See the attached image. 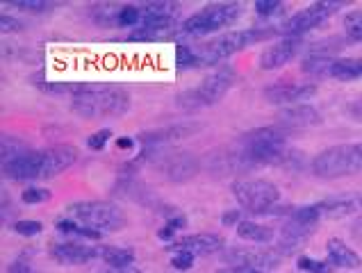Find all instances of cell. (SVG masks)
<instances>
[{
    "label": "cell",
    "instance_id": "cell-1",
    "mask_svg": "<svg viewBox=\"0 0 362 273\" xmlns=\"http://www.w3.org/2000/svg\"><path fill=\"white\" fill-rule=\"evenodd\" d=\"M80 157L78 146L74 144H55L48 149L23 153L16 160L3 164V171L9 180H50V178L66 171Z\"/></svg>",
    "mask_w": 362,
    "mask_h": 273
},
{
    "label": "cell",
    "instance_id": "cell-2",
    "mask_svg": "<svg viewBox=\"0 0 362 273\" xmlns=\"http://www.w3.org/2000/svg\"><path fill=\"white\" fill-rule=\"evenodd\" d=\"M130 93L123 87L87 82L85 91L71 98V112L87 121L117 119L130 110Z\"/></svg>",
    "mask_w": 362,
    "mask_h": 273
},
{
    "label": "cell",
    "instance_id": "cell-3",
    "mask_svg": "<svg viewBox=\"0 0 362 273\" xmlns=\"http://www.w3.org/2000/svg\"><path fill=\"white\" fill-rule=\"evenodd\" d=\"M274 35H278V30L274 28H248V30H233V33L219 35L212 41H205L203 46L194 48L196 66H216L223 59L233 57L235 52H240L253 44H260L264 39H272Z\"/></svg>",
    "mask_w": 362,
    "mask_h": 273
},
{
    "label": "cell",
    "instance_id": "cell-4",
    "mask_svg": "<svg viewBox=\"0 0 362 273\" xmlns=\"http://www.w3.org/2000/svg\"><path fill=\"white\" fill-rule=\"evenodd\" d=\"M66 216L76 223L98 230L100 235L119 233L128 223V216L121 205L112 201H76L66 207Z\"/></svg>",
    "mask_w": 362,
    "mask_h": 273
},
{
    "label": "cell",
    "instance_id": "cell-5",
    "mask_svg": "<svg viewBox=\"0 0 362 273\" xmlns=\"http://www.w3.org/2000/svg\"><path fill=\"white\" fill-rule=\"evenodd\" d=\"M235 80H237V73L230 66H219V69H214L210 76H205L199 87L178 93V96H175V105L185 112H199L203 108H210V105L219 103L226 93L230 91Z\"/></svg>",
    "mask_w": 362,
    "mask_h": 273
},
{
    "label": "cell",
    "instance_id": "cell-6",
    "mask_svg": "<svg viewBox=\"0 0 362 273\" xmlns=\"http://www.w3.org/2000/svg\"><path fill=\"white\" fill-rule=\"evenodd\" d=\"M141 160H148L153 171L160 173L167 182H187L199 173L201 162L187 151H173V149H146L141 151Z\"/></svg>",
    "mask_w": 362,
    "mask_h": 273
},
{
    "label": "cell",
    "instance_id": "cell-7",
    "mask_svg": "<svg viewBox=\"0 0 362 273\" xmlns=\"http://www.w3.org/2000/svg\"><path fill=\"white\" fill-rule=\"evenodd\" d=\"M310 169L317 178L335 180V178L354 175L362 169V153L358 144H339L315 155Z\"/></svg>",
    "mask_w": 362,
    "mask_h": 273
},
{
    "label": "cell",
    "instance_id": "cell-8",
    "mask_svg": "<svg viewBox=\"0 0 362 273\" xmlns=\"http://www.w3.org/2000/svg\"><path fill=\"white\" fill-rule=\"evenodd\" d=\"M233 196L242 209L251 214L274 212L276 203L281 201V192L272 180L264 178H240L233 182Z\"/></svg>",
    "mask_w": 362,
    "mask_h": 273
},
{
    "label": "cell",
    "instance_id": "cell-9",
    "mask_svg": "<svg viewBox=\"0 0 362 273\" xmlns=\"http://www.w3.org/2000/svg\"><path fill=\"white\" fill-rule=\"evenodd\" d=\"M240 16H242L240 3H210L203 9H199L196 14H192L189 18H185L180 23V33L192 37H205L226 25H233Z\"/></svg>",
    "mask_w": 362,
    "mask_h": 273
},
{
    "label": "cell",
    "instance_id": "cell-10",
    "mask_svg": "<svg viewBox=\"0 0 362 273\" xmlns=\"http://www.w3.org/2000/svg\"><path fill=\"white\" fill-rule=\"evenodd\" d=\"M203 166L210 175H216V178H226L235 173H251L255 169H260L257 162L237 141L226 144L221 149L208 153V157L203 160Z\"/></svg>",
    "mask_w": 362,
    "mask_h": 273
},
{
    "label": "cell",
    "instance_id": "cell-11",
    "mask_svg": "<svg viewBox=\"0 0 362 273\" xmlns=\"http://www.w3.org/2000/svg\"><path fill=\"white\" fill-rule=\"evenodd\" d=\"M344 7V3H313L292 14L283 25L285 37H303L310 30H315Z\"/></svg>",
    "mask_w": 362,
    "mask_h": 273
},
{
    "label": "cell",
    "instance_id": "cell-12",
    "mask_svg": "<svg viewBox=\"0 0 362 273\" xmlns=\"http://www.w3.org/2000/svg\"><path fill=\"white\" fill-rule=\"evenodd\" d=\"M283 255L276 248H257V246H233L223 253V262L230 267H251V269H276Z\"/></svg>",
    "mask_w": 362,
    "mask_h": 273
},
{
    "label": "cell",
    "instance_id": "cell-13",
    "mask_svg": "<svg viewBox=\"0 0 362 273\" xmlns=\"http://www.w3.org/2000/svg\"><path fill=\"white\" fill-rule=\"evenodd\" d=\"M175 33H180L178 18L173 16H151L141 12V23L132 30L128 39L132 41H158V39H171Z\"/></svg>",
    "mask_w": 362,
    "mask_h": 273
},
{
    "label": "cell",
    "instance_id": "cell-14",
    "mask_svg": "<svg viewBox=\"0 0 362 273\" xmlns=\"http://www.w3.org/2000/svg\"><path fill=\"white\" fill-rule=\"evenodd\" d=\"M317 93L315 85H308V82H274V85L264 87V100L272 105H298V100H308Z\"/></svg>",
    "mask_w": 362,
    "mask_h": 273
},
{
    "label": "cell",
    "instance_id": "cell-15",
    "mask_svg": "<svg viewBox=\"0 0 362 273\" xmlns=\"http://www.w3.org/2000/svg\"><path fill=\"white\" fill-rule=\"evenodd\" d=\"M303 46V39L301 37H283L274 41L272 46H267L260 55V69L262 71H274V69H281L285 64H289L296 55L298 50Z\"/></svg>",
    "mask_w": 362,
    "mask_h": 273
},
{
    "label": "cell",
    "instance_id": "cell-16",
    "mask_svg": "<svg viewBox=\"0 0 362 273\" xmlns=\"http://www.w3.org/2000/svg\"><path fill=\"white\" fill-rule=\"evenodd\" d=\"M322 123V114H319L313 105H289V108L281 110L276 114V125L283 128L285 132L292 130H305V128H315V125Z\"/></svg>",
    "mask_w": 362,
    "mask_h": 273
},
{
    "label": "cell",
    "instance_id": "cell-17",
    "mask_svg": "<svg viewBox=\"0 0 362 273\" xmlns=\"http://www.w3.org/2000/svg\"><path fill=\"white\" fill-rule=\"evenodd\" d=\"M223 248V237L216 233H194V235H185L180 239H175L167 250H187L194 257H203V255H212L216 250Z\"/></svg>",
    "mask_w": 362,
    "mask_h": 273
},
{
    "label": "cell",
    "instance_id": "cell-18",
    "mask_svg": "<svg viewBox=\"0 0 362 273\" xmlns=\"http://www.w3.org/2000/svg\"><path fill=\"white\" fill-rule=\"evenodd\" d=\"M50 257L64 267H80L91 260H98L96 246H82L78 241H55V244H50Z\"/></svg>",
    "mask_w": 362,
    "mask_h": 273
},
{
    "label": "cell",
    "instance_id": "cell-19",
    "mask_svg": "<svg viewBox=\"0 0 362 273\" xmlns=\"http://www.w3.org/2000/svg\"><path fill=\"white\" fill-rule=\"evenodd\" d=\"M315 230L313 226H303V223H298L296 219L292 216H287L285 219V223L281 226V237H278V246H274L278 253L281 255H289V253H294V250L301 248L305 241L315 235Z\"/></svg>",
    "mask_w": 362,
    "mask_h": 273
},
{
    "label": "cell",
    "instance_id": "cell-20",
    "mask_svg": "<svg viewBox=\"0 0 362 273\" xmlns=\"http://www.w3.org/2000/svg\"><path fill=\"white\" fill-rule=\"evenodd\" d=\"M199 130V125L196 123H175V125H167V128H158V130H146L137 134V139L146 146V149H164L167 144L171 141H178V139H185V136L194 134Z\"/></svg>",
    "mask_w": 362,
    "mask_h": 273
},
{
    "label": "cell",
    "instance_id": "cell-21",
    "mask_svg": "<svg viewBox=\"0 0 362 273\" xmlns=\"http://www.w3.org/2000/svg\"><path fill=\"white\" fill-rule=\"evenodd\" d=\"M326 250H328V262L333 267H339V269H360L362 267V257L351 246H346L342 239H330Z\"/></svg>",
    "mask_w": 362,
    "mask_h": 273
},
{
    "label": "cell",
    "instance_id": "cell-22",
    "mask_svg": "<svg viewBox=\"0 0 362 273\" xmlns=\"http://www.w3.org/2000/svg\"><path fill=\"white\" fill-rule=\"evenodd\" d=\"M328 78L335 80H358L362 78V57H344V59H333L328 71Z\"/></svg>",
    "mask_w": 362,
    "mask_h": 273
},
{
    "label": "cell",
    "instance_id": "cell-23",
    "mask_svg": "<svg viewBox=\"0 0 362 273\" xmlns=\"http://www.w3.org/2000/svg\"><path fill=\"white\" fill-rule=\"evenodd\" d=\"M237 237L244 241H253V244H269L274 239V228L255 221H242L237 226Z\"/></svg>",
    "mask_w": 362,
    "mask_h": 273
},
{
    "label": "cell",
    "instance_id": "cell-24",
    "mask_svg": "<svg viewBox=\"0 0 362 273\" xmlns=\"http://www.w3.org/2000/svg\"><path fill=\"white\" fill-rule=\"evenodd\" d=\"M98 260L105 262L107 267H132L134 253L130 248H119V246H96Z\"/></svg>",
    "mask_w": 362,
    "mask_h": 273
},
{
    "label": "cell",
    "instance_id": "cell-25",
    "mask_svg": "<svg viewBox=\"0 0 362 273\" xmlns=\"http://www.w3.org/2000/svg\"><path fill=\"white\" fill-rule=\"evenodd\" d=\"M28 151H30V146L21 139V136H14V134H5L3 136V164L16 160V157H21Z\"/></svg>",
    "mask_w": 362,
    "mask_h": 273
},
{
    "label": "cell",
    "instance_id": "cell-26",
    "mask_svg": "<svg viewBox=\"0 0 362 273\" xmlns=\"http://www.w3.org/2000/svg\"><path fill=\"white\" fill-rule=\"evenodd\" d=\"M344 35L351 44H362V9H354L344 16Z\"/></svg>",
    "mask_w": 362,
    "mask_h": 273
},
{
    "label": "cell",
    "instance_id": "cell-27",
    "mask_svg": "<svg viewBox=\"0 0 362 273\" xmlns=\"http://www.w3.org/2000/svg\"><path fill=\"white\" fill-rule=\"evenodd\" d=\"M319 212L322 216H330V219H342L346 214H351L356 209V203L354 201H324V203H317Z\"/></svg>",
    "mask_w": 362,
    "mask_h": 273
},
{
    "label": "cell",
    "instance_id": "cell-28",
    "mask_svg": "<svg viewBox=\"0 0 362 273\" xmlns=\"http://www.w3.org/2000/svg\"><path fill=\"white\" fill-rule=\"evenodd\" d=\"M141 23V7L139 5H119L117 28H137Z\"/></svg>",
    "mask_w": 362,
    "mask_h": 273
},
{
    "label": "cell",
    "instance_id": "cell-29",
    "mask_svg": "<svg viewBox=\"0 0 362 273\" xmlns=\"http://www.w3.org/2000/svg\"><path fill=\"white\" fill-rule=\"evenodd\" d=\"M57 228L66 235H76V237H85V239H100L98 230H91L82 223H76V221H71V219H62V221H57Z\"/></svg>",
    "mask_w": 362,
    "mask_h": 273
},
{
    "label": "cell",
    "instance_id": "cell-30",
    "mask_svg": "<svg viewBox=\"0 0 362 273\" xmlns=\"http://www.w3.org/2000/svg\"><path fill=\"white\" fill-rule=\"evenodd\" d=\"M50 194L48 189L44 187H28L21 192V203H25V205H39V203H46L50 201Z\"/></svg>",
    "mask_w": 362,
    "mask_h": 273
},
{
    "label": "cell",
    "instance_id": "cell-31",
    "mask_svg": "<svg viewBox=\"0 0 362 273\" xmlns=\"http://www.w3.org/2000/svg\"><path fill=\"white\" fill-rule=\"evenodd\" d=\"M7 5H12L16 9H23L28 14H44L48 9H53L50 3H44V0H9Z\"/></svg>",
    "mask_w": 362,
    "mask_h": 273
},
{
    "label": "cell",
    "instance_id": "cell-32",
    "mask_svg": "<svg viewBox=\"0 0 362 273\" xmlns=\"http://www.w3.org/2000/svg\"><path fill=\"white\" fill-rule=\"evenodd\" d=\"M175 59H178L180 69H194L196 66V55H194L192 46H185V44L175 46Z\"/></svg>",
    "mask_w": 362,
    "mask_h": 273
},
{
    "label": "cell",
    "instance_id": "cell-33",
    "mask_svg": "<svg viewBox=\"0 0 362 273\" xmlns=\"http://www.w3.org/2000/svg\"><path fill=\"white\" fill-rule=\"evenodd\" d=\"M44 226L41 221H30V219H21V221H14V233L16 235H23V237H35L39 235Z\"/></svg>",
    "mask_w": 362,
    "mask_h": 273
},
{
    "label": "cell",
    "instance_id": "cell-34",
    "mask_svg": "<svg viewBox=\"0 0 362 273\" xmlns=\"http://www.w3.org/2000/svg\"><path fill=\"white\" fill-rule=\"evenodd\" d=\"M298 269L308 271V273H330V265H326V262H319L315 257H308V255L298 257Z\"/></svg>",
    "mask_w": 362,
    "mask_h": 273
},
{
    "label": "cell",
    "instance_id": "cell-35",
    "mask_svg": "<svg viewBox=\"0 0 362 273\" xmlns=\"http://www.w3.org/2000/svg\"><path fill=\"white\" fill-rule=\"evenodd\" d=\"M253 7L260 16H274L285 7V3H281V0H257Z\"/></svg>",
    "mask_w": 362,
    "mask_h": 273
},
{
    "label": "cell",
    "instance_id": "cell-36",
    "mask_svg": "<svg viewBox=\"0 0 362 273\" xmlns=\"http://www.w3.org/2000/svg\"><path fill=\"white\" fill-rule=\"evenodd\" d=\"M194 260L196 257L192 253H187V250H178V253H173V257H171V267L178 271H187V269H192Z\"/></svg>",
    "mask_w": 362,
    "mask_h": 273
},
{
    "label": "cell",
    "instance_id": "cell-37",
    "mask_svg": "<svg viewBox=\"0 0 362 273\" xmlns=\"http://www.w3.org/2000/svg\"><path fill=\"white\" fill-rule=\"evenodd\" d=\"M110 136H112V130H98L91 136H87V146H89L91 151H100V149H105V144L110 141Z\"/></svg>",
    "mask_w": 362,
    "mask_h": 273
},
{
    "label": "cell",
    "instance_id": "cell-38",
    "mask_svg": "<svg viewBox=\"0 0 362 273\" xmlns=\"http://www.w3.org/2000/svg\"><path fill=\"white\" fill-rule=\"evenodd\" d=\"M7 273H35V271H33V267H30L28 257L23 255V257H16L12 265H9Z\"/></svg>",
    "mask_w": 362,
    "mask_h": 273
},
{
    "label": "cell",
    "instance_id": "cell-39",
    "mask_svg": "<svg viewBox=\"0 0 362 273\" xmlns=\"http://www.w3.org/2000/svg\"><path fill=\"white\" fill-rule=\"evenodd\" d=\"M21 28H23V25H21V21L12 18L9 14L0 16V30H3V33H14V30H21Z\"/></svg>",
    "mask_w": 362,
    "mask_h": 273
},
{
    "label": "cell",
    "instance_id": "cell-40",
    "mask_svg": "<svg viewBox=\"0 0 362 273\" xmlns=\"http://www.w3.org/2000/svg\"><path fill=\"white\" fill-rule=\"evenodd\" d=\"M240 216H242L240 209H228V212L221 216V221H223V226H240L242 223Z\"/></svg>",
    "mask_w": 362,
    "mask_h": 273
},
{
    "label": "cell",
    "instance_id": "cell-41",
    "mask_svg": "<svg viewBox=\"0 0 362 273\" xmlns=\"http://www.w3.org/2000/svg\"><path fill=\"white\" fill-rule=\"evenodd\" d=\"M96 273H141L137 267H105Z\"/></svg>",
    "mask_w": 362,
    "mask_h": 273
},
{
    "label": "cell",
    "instance_id": "cell-42",
    "mask_svg": "<svg viewBox=\"0 0 362 273\" xmlns=\"http://www.w3.org/2000/svg\"><path fill=\"white\" fill-rule=\"evenodd\" d=\"M167 226H169V228H173V230L185 228V226H187V219H185L182 214H175V216H171V219H169Z\"/></svg>",
    "mask_w": 362,
    "mask_h": 273
},
{
    "label": "cell",
    "instance_id": "cell-43",
    "mask_svg": "<svg viewBox=\"0 0 362 273\" xmlns=\"http://www.w3.org/2000/svg\"><path fill=\"white\" fill-rule=\"evenodd\" d=\"M223 273H267V271L251 269V267H230L228 271H223Z\"/></svg>",
    "mask_w": 362,
    "mask_h": 273
},
{
    "label": "cell",
    "instance_id": "cell-44",
    "mask_svg": "<svg viewBox=\"0 0 362 273\" xmlns=\"http://www.w3.org/2000/svg\"><path fill=\"white\" fill-rule=\"evenodd\" d=\"M351 233H354V237L358 241H362V214L356 219V223H354V228H351Z\"/></svg>",
    "mask_w": 362,
    "mask_h": 273
},
{
    "label": "cell",
    "instance_id": "cell-45",
    "mask_svg": "<svg viewBox=\"0 0 362 273\" xmlns=\"http://www.w3.org/2000/svg\"><path fill=\"white\" fill-rule=\"evenodd\" d=\"M351 114H354V117L358 119V121H362V96L351 105Z\"/></svg>",
    "mask_w": 362,
    "mask_h": 273
},
{
    "label": "cell",
    "instance_id": "cell-46",
    "mask_svg": "<svg viewBox=\"0 0 362 273\" xmlns=\"http://www.w3.org/2000/svg\"><path fill=\"white\" fill-rule=\"evenodd\" d=\"M173 233H175V230H173V228H169V226H164L162 230H158V237H160V239H164V241H167V239H171V237H173Z\"/></svg>",
    "mask_w": 362,
    "mask_h": 273
},
{
    "label": "cell",
    "instance_id": "cell-47",
    "mask_svg": "<svg viewBox=\"0 0 362 273\" xmlns=\"http://www.w3.org/2000/svg\"><path fill=\"white\" fill-rule=\"evenodd\" d=\"M117 146H119V149H130V146H132V139H119Z\"/></svg>",
    "mask_w": 362,
    "mask_h": 273
},
{
    "label": "cell",
    "instance_id": "cell-48",
    "mask_svg": "<svg viewBox=\"0 0 362 273\" xmlns=\"http://www.w3.org/2000/svg\"><path fill=\"white\" fill-rule=\"evenodd\" d=\"M358 146H360V153H362V144H358Z\"/></svg>",
    "mask_w": 362,
    "mask_h": 273
}]
</instances>
